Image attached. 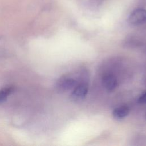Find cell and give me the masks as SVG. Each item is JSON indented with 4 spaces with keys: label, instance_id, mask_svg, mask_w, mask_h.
Returning <instances> with one entry per match:
<instances>
[{
    "label": "cell",
    "instance_id": "cell-1",
    "mask_svg": "<svg viewBox=\"0 0 146 146\" xmlns=\"http://www.w3.org/2000/svg\"><path fill=\"white\" fill-rule=\"evenodd\" d=\"M146 22V10L137 9L133 10L128 17V22L132 25H139Z\"/></svg>",
    "mask_w": 146,
    "mask_h": 146
},
{
    "label": "cell",
    "instance_id": "cell-2",
    "mask_svg": "<svg viewBox=\"0 0 146 146\" xmlns=\"http://www.w3.org/2000/svg\"><path fill=\"white\" fill-rule=\"evenodd\" d=\"M88 92V87L86 84H78L74 88L71 94V98L72 100L79 102L82 100Z\"/></svg>",
    "mask_w": 146,
    "mask_h": 146
},
{
    "label": "cell",
    "instance_id": "cell-3",
    "mask_svg": "<svg viewBox=\"0 0 146 146\" xmlns=\"http://www.w3.org/2000/svg\"><path fill=\"white\" fill-rule=\"evenodd\" d=\"M102 82L106 90L109 91L114 90L117 86V80L116 78L111 74L104 75L102 77Z\"/></svg>",
    "mask_w": 146,
    "mask_h": 146
},
{
    "label": "cell",
    "instance_id": "cell-4",
    "mask_svg": "<svg viewBox=\"0 0 146 146\" xmlns=\"http://www.w3.org/2000/svg\"><path fill=\"white\" fill-rule=\"evenodd\" d=\"M78 84L76 81L72 78H64L60 79L58 87L62 90L67 91L74 88Z\"/></svg>",
    "mask_w": 146,
    "mask_h": 146
},
{
    "label": "cell",
    "instance_id": "cell-5",
    "mask_svg": "<svg viewBox=\"0 0 146 146\" xmlns=\"http://www.w3.org/2000/svg\"><path fill=\"white\" fill-rule=\"evenodd\" d=\"M129 112V108L127 106H119L114 109L113 116L116 119H122L125 117Z\"/></svg>",
    "mask_w": 146,
    "mask_h": 146
},
{
    "label": "cell",
    "instance_id": "cell-6",
    "mask_svg": "<svg viewBox=\"0 0 146 146\" xmlns=\"http://www.w3.org/2000/svg\"><path fill=\"white\" fill-rule=\"evenodd\" d=\"M13 90L14 87L11 86H7L1 88L0 90V103L5 101Z\"/></svg>",
    "mask_w": 146,
    "mask_h": 146
},
{
    "label": "cell",
    "instance_id": "cell-7",
    "mask_svg": "<svg viewBox=\"0 0 146 146\" xmlns=\"http://www.w3.org/2000/svg\"><path fill=\"white\" fill-rule=\"evenodd\" d=\"M137 102L140 104H146V92H143L138 98Z\"/></svg>",
    "mask_w": 146,
    "mask_h": 146
}]
</instances>
